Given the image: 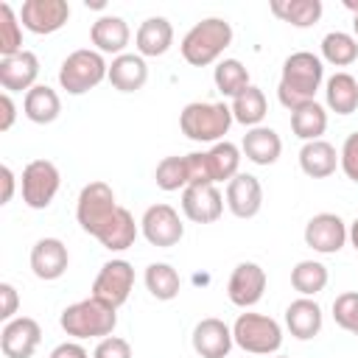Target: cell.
Here are the masks:
<instances>
[{"label": "cell", "mask_w": 358, "mask_h": 358, "mask_svg": "<svg viewBox=\"0 0 358 358\" xmlns=\"http://www.w3.org/2000/svg\"><path fill=\"white\" fill-rule=\"evenodd\" d=\"M20 187H22L25 207L45 210V207H50V201L56 199V193L62 187V173L50 159H31L22 168Z\"/></svg>", "instance_id": "cell-8"}, {"label": "cell", "mask_w": 358, "mask_h": 358, "mask_svg": "<svg viewBox=\"0 0 358 358\" xmlns=\"http://www.w3.org/2000/svg\"><path fill=\"white\" fill-rule=\"evenodd\" d=\"M338 168L344 171V176L350 182L358 185V131L347 134V140H344V145L338 151Z\"/></svg>", "instance_id": "cell-40"}, {"label": "cell", "mask_w": 358, "mask_h": 358, "mask_svg": "<svg viewBox=\"0 0 358 358\" xmlns=\"http://www.w3.org/2000/svg\"><path fill=\"white\" fill-rule=\"evenodd\" d=\"M352 36H355V39H358V14H355V17H352Z\"/></svg>", "instance_id": "cell-48"}, {"label": "cell", "mask_w": 358, "mask_h": 358, "mask_svg": "<svg viewBox=\"0 0 358 358\" xmlns=\"http://www.w3.org/2000/svg\"><path fill=\"white\" fill-rule=\"evenodd\" d=\"M324 103L336 115H352L358 109V78L338 70L324 81Z\"/></svg>", "instance_id": "cell-27"}, {"label": "cell", "mask_w": 358, "mask_h": 358, "mask_svg": "<svg viewBox=\"0 0 358 358\" xmlns=\"http://www.w3.org/2000/svg\"><path fill=\"white\" fill-rule=\"evenodd\" d=\"M0 179H3V199H0V204H8V201L14 199L17 176H14V171H11L8 165H3V168H0Z\"/></svg>", "instance_id": "cell-45"}, {"label": "cell", "mask_w": 358, "mask_h": 358, "mask_svg": "<svg viewBox=\"0 0 358 358\" xmlns=\"http://www.w3.org/2000/svg\"><path fill=\"white\" fill-rule=\"evenodd\" d=\"M299 168L310 179H327L338 168V151L327 140H310L299 148Z\"/></svg>", "instance_id": "cell-25"}, {"label": "cell", "mask_w": 358, "mask_h": 358, "mask_svg": "<svg viewBox=\"0 0 358 358\" xmlns=\"http://www.w3.org/2000/svg\"><path fill=\"white\" fill-rule=\"evenodd\" d=\"M204 154H207V168H210L213 185L229 182L232 176L241 173V171H238V168H241V148H238L235 143L221 140V143L210 145V151H204Z\"/></svg>", "instance_id": "cell-33"}, {"label": "cell", "mask_w": 358, "mask_h": 358, "mask_svg": "<svg viewBox=\"0 0 358 358\" xmlns=\"http://www.w3.org/2000/svg\"><path fill=\"white\" fill-rule=\"evenodd\" d=\"M291 131H294L302 143L322 140V134L327 131V109H324L319 101H310V103L294 109V112H291Z\"/></svg>", "instance_id": "cell-32"}, {"label": "cell", "mask_w": 358, "mask_h": 358, "mask_svg": "<svg viewBox=\"0 0 358 358\" xmlns=\"http://www.w3.org/2000/svg\"><path fill=\"white\" fill-rule=\"evenodd\" d=\"M109 76V62L95 48H81L59 64V87L67 95H84Z\"/></svg>", "instance_id": "cell-5"}, {"label": "cell", "mask_w": 358, "mask_h": 358, "mask_svg": "<svg viewBox=\"0 0 358 358\" xmlns=\"http://www.w3.org/2000/svg\"><path fill=\"white\" fill-rule=\"evenodd\" d=\"M70 20V3L67 0H25L20 6V22L25 31L36 36L56 34Z\"/></svg>", "instance_id": "cell-11"}, {"label": "cell", "mask_w": 358, "mask_h": 358, "mask_svg": "<svg viewBox=\"0 0 358 358\" xmlns=\"http://www.w3.org/2000/svg\"><path fill=\"white\" fill-rule=\"evenodd\" d=\"M17 308H20V294H17V288H14L11 282H0V319H3V324L14 319Z\"/></svg>", "instance_id": "cell-42"}, {"label": "cell", "mask_w": 358, "mask_h": 358, "mask_svg": "<svg viewBox=\"0 0 358 358\" xmlns=\"http://www.w3.org/2000/svg\"><path fill=\"white\" fill-rule=\"evenodd\" d=\"M31 271L36 280H59L70 266V252L62 238H39L31 246Z\"/></svg>", "instance_id": "cell-18"}, {"label": "cell", "mask_w": 358, "mask_h": 358, "mask_svg": "<svg viewBox=\"0 0 358 358\" xmlns=\"http://www.w3.org/2000/svg\"><path fill=\"white\" fill-rule=\"evenodd\" d=\"M129 39H131V28L117 14H103L90 25V42L95 45L98 53H112V59L126 53Z\"/></svg>", "instance_id": "cell-21"}, {"label": "cell", "mask_w": 358, "mask_h": 358, "mask_svg": "<svg viewBox=\"0 0 358 358\" xmlns=\"http://www.w3.org/2000/svg\"><path fill=\"white\" fill-rule=\"evenodd\" d=\"M224 196L215 185H187L182 190V213L193 224H213L224 215Z\"/></svg>", "instance_id": "cell-15"}, {"label": "cell", "mask_w": 358, "mask_h": 358, "mask_svg": "<svg viewBox=\"0 0 358 358\" xmlns=\"http://www.w3.org/2000/svg\"><path fill=\"white\" fill-rule=\"evenodd\" d=\"M39 59L34 50H20L14 56L0 59V87L3 92H28L36 87Z\"/></svg>", "instance_id": "cell-19"}, {"label": "cell", "mask_w": 358, "mask_h": 358, "mask_svg": "<svg viewBox=\"0 0 358 358\" xmlns=\"http://www.w3.org/2000/svg\"><path fill=\"white\" fill-rule=\"evenodd\" d=\"M241 154L255 165H274L282 154V140L271 126H255L246 129L241 140Z\"/></svg>", "instance_id": "cell-24"}, {"label": "cell", "mask_w": 358, "mask_h": 358, "mask_svg": "<svg viewBox=\"0 0 358 358\" xmlns=\"http://www.w3.org/2000/svg\"><path fill=\"white\" fill-rule=\"evenodd\" d=\"M213 81H215V90L224 98H238L246 87H252L249 70L243 67L241 59H221L215 64V70H213Z\"/></svg>", "instance_id": "cell-35"}, {"label": "cell", "mask_w": 358, "mask_h": 358, "mask_svg": "<svg viewBox=\"0 0 358 358\" xmlns=\"http://www.w3.org/2000/svg\"><path fill=\"white\" fill-rule=\"evenodd\" d=\"M154 182L165 193L185 190L187 187V162H185V157H165V159H159V165L154 171Z\"/></svg>", "instance_id": "cell-38"}, {"label": "cell", "mask_w": 358, "mask_h": 358, "mask_svg": "<svg viewBox=\"0 0 358 358\" xmlns=\"http://www.w3.org/2000/svg\"><path fill=\"white\" fill-rule=\"evenodd\" d=\"M92 358H131V344L120 336H106L98 341Z\"/></svg>", "instance_id": "cell-41"}, {"label": "cell", "mask_w": 358, "mask_h": 358, "mask_svg": "<svg viewBox=\"0 0 358 358\" xmlns=\"http://www.w3.org/2000/svg\"><path fill=\"white\" fill-rule=\"evenodd\" d=\"M347 241H350V243H352V249L358 252V218L350 224V229H347Z\"/></svg>", "instance_id": "cell-46"}, {"label": "cell", "mask_w": 358, "mask_h": 358, "mask_svg": "<svg viewBox=\"0 0 358 358\" xmlns=\"http://www.w3.org/2000/svg\"><path fill=\"white\" fill-rule=\"evenodd\" d=\"M42 341V327L31 316H14L0 330V350L6 358H31Z\"/></svg>", "instance_id": "cell-14"}, {"label": "cell", "mask_w": 358, "mask_h": 358, "mask_svg": "<svg viewBox=\"0 0 358 358\" xmlns=\"http://www.w3.org/2000/svg\"><path fill=\"white\" fill-rule=\"evenodd\" d=\"M59 324L76 341H81V338L101 341V338L112 336V330L117 327V308H112L95 296H87V299L67 305L59 316Z\"/></svg>", "instance_id": "cell-3"}, {"label": "cell", "mask_w": 358, "mask_h": 358, "mask_svg": "<svg viewBox=\"0 0 358 358\" xmlns=\"http://www.w3.org/2000/svg\"><path fill=\"white\" fill-rule=\"evenodd\" d=\"M190 341H193L196 355H201V358H227L235 344L232 327L218 316H207V319L196 322Z\"/></svg>", "instance_id": "cell-16"}, {"label": "cell", "mask_w": 358, "mask_h": 358, "mask_svg": "<svg viewBox=\"0 0 358 358\" xmlns=\"http://www.w3.org/2000/svg\"><path fill=\"white\" fill-rule=\"evenodd\" d=\"M347 224L338 213H316L308 224H305V246H310L319 255H336L344 249L347 243Z\"/></svg>", "instance_id": "cell-12"}, {"label": "cell", "mask_w": 358, "mask_h": 358, "mask_svg": "<svg viewBox=\"0 0 358 358\" xmlns=\"http://www.w3.org/2000/svg\"><path fill=\"white\" fill-rule=\"evenodd\" d=\"M333 322L352 336L358 333V291H344L333 299Z\"/></svg>", "instance_id": "cell-39"}, {"label": "cell", "mask_w": 358, "mask_h": 358, "mask_svg": "<svg viewBox=\"0 0 358 358\" xmlns=\"http://www.w3.org/2000/svg\"><path fill=\"white\" fill-rule=\"evenodd\" d=\"M330 271L322 260H299L291 268V285L294 291H299V296H316L319 291L327 288Z\"/></svg>", "instance_id": "cell-36"}, {"label": "cell", "mask_w": 358, "mask_h": 358, "mask_svg": "<svg viewBox=\"0 0 358 358\" xmlns=\"http://www.w3.org/2000/svg\"><path fill=\"white\" fill-rule=\"evenodd\" d=\"M173 45V25L168 17H148L140 22L134 34V48L143 59H157L165 56Z\"/></svg>", "instance_id": "cell-22"}, {"label": "cell", "mask_w": 358, "mask_h": 358, "mask_svg": "<svg viewBox=\"0 0 358 358\" xmlns=\"http://www.w3.org/2000/svg\"><path fill=\"white\" fill-rule=\"evenodd\" d=\"M143 282H145L148 294L159 302H171L182 291V277L171 263H148L145 274H143Z\"/></svg>", "instance_id": "cell-30"}, {"label": "cell", "mask_w": 358, "mask_h": 358, "mask_svg": "<svg viewBox=\"0 0 358 358\" xmlns=\"http://www.w3.org/2000/svg\"><path fill=\"white\" fill-rule=\"evenodd\" d=\"M0 131H8L14 126V117H17V106L11 101V92H3L0 95Z\"/></svg>", "instance_id": "cell-43"}, {"label": "cell", "mask_w": 358, "mask_h": 358, "mask_svg": "<svg viewBox=\"0 0 358 358\" xmlns=\"http://www.w3.org/2000/svg\"><path fill=\"white\" fill-rule=\"evenodd\" d=\"M355 336H358V333H355Z\"/></svg>", "instance_id": "cell-50"}, {"label": "cell", "mask_w": 358, "mask_h": 358, "mask_svg": "<svg viewBox=\"0 0 358 358\" xmlns=\"http://www.w3.org/2000/svg\"><path fill=\"white\" fill-rule=\"evenodd\" d=\"M140 232L151 246L171 249L185 238V224L171 204L159 201V204L145 207V213L140 218Z\"/></svg>", "instance_id": "cell-10"}, {"label": "cell", "mask_w": 358, "mask_h": 358, "mask_svg": "<svg viewBox=\"0 0 358 358\" xmlns=\"http://www.w3.org/2000/svg\"><path fill=\"white\" fill-rule=\"evenodd\" d=\"M227 210L235 218H255L263 207V185L257 176L252 173H238L227 182V193H224Z\"/></svg>", "instance_id": "cell-17"}, {"label": "cell", "mask_w": 358, "mask_h": 358, "mask_svg": "<svg viewBox=\"0 0 358 358\" xmlns=\"http://www.w3.org/2000/svg\"><path fill=\"white\" fill-rule=\"evenodd\" d=\"M232 338L243 352L252 355H271L282 347V327L277 319L266 313H241L232 324Z\"/></svg>", "instance_id": "cell-6"}, {"label": "cell", "mask_w": 358, "mask_h": 358, "mask_svg": "<svg viewBox=\"0 0 358 358\" xmlns=\"http://www.w3.org/2000/svg\"><path fill=\"white\" fill-rule=\"evenodd\" d=\"M232 45V25L224 17H204L196 22L179 42L182 59L193 67H207L221 59V53Z\"/></svg>", "instance_id": "cell-2"}, {"label": "cell", "mask_w": 358, "mask_h": 358, "mask_svg": "<svg viewBox=\"0 0 358 358\" xmlns=\"http://www.w3.org/2000/svg\"><path fill=\"white\" fill-rule=\"evenodd\" d=\"M232 117L235 123L246 126V129H255V126H263V117L268 115V101L263 95L260 87H246L238 98H232Z\"/></svg>", "instance_id": "cell-31"}, {"label": "cell", "mask_w": 358, "mask_h": 358, "mask_svg": "<svg viewBox=\"0 0 358 358\" xmlns=\"http://www.w3.org/2000/svg\"><path fill=\"white\" fill-rule=\"evenodd\" d=\"M266 282H268L266 268L257 266V263H252V260H243V263H238V266L232 268V274H229L227 296H229V302H232L235 308H243V310H246V308H252V305H257V302L263 299Z\"/></svg>", "instance_id": "cell-13"}, {"label": "cell", "mask_w": 358, "mask_h": 358, "mask_svg": "<svg viewBox=\"0 0 358 358\" xmlns=\"http://www.w3.org/2000/svg\"><path fill=\"white\" fill-rule=\"evenodd\" d=\"M131 288H134V266L123 257H115V260H106L101 266V271L95 274L90 296H95L112 308H120L129 299Z\"/></svg>", "instance_id": "cell-9"}, {"label": "cell", "mask_w": 358, "mask_h": 358, "mask_svg": "<svg viewBox=\"0 0 358 358\" xmlns=\"http://www.w3.org/2000/svg\"><path fill=\"white\" fill-rule=\"evenodd\" d=\"M322 84H324L322 56H316L310 50H296L282 62L277 98L288 112H294V109L316 101V92L322 90Z\"/></svg>", "instance_id": "cell-1"}, {"label": "cell", "mask_w": 358, "mask_h": 358, "mask_svg": "<svg viewBox=\"0 0 358 358\" xmlns=\"http://www.w3.org/2000/svg\"><path fill=\"white\" fill-rule=\"evenodd\" d=\"M22 115L31 123H36V126L53 123L62 115V98H59V92L53 87H48V84H36L22 98Z\"/></svg>", "instance_id": "cell-26"}, {"label": "cell", "mask_w": 358, "mask_h": 358, "mask_svg": "<svg viewBox=\"0 0 358 358\" xmlns=\"http://www.w3.org/2000/svg\"><path fill=\"white\" fill-rule=\"evenodd\" d=\"M322 324H324V313L313 296H299L285 308V327L299 341L316 338L322 333Z\"/></svg>", "instance_id": "cell-20"}, {"label": "cell", "mask_w": 358, "mask_h": 358, "mask_svg": "<svg viewBox=\"0 0 358 358\" xmlns=\"http://www.w3.org/2000/svg\"><path fill=\"white\" fill-rule=\"evenodd\" d=\"M106 81L117 92H137L148 81V64L140 53H120L109 62V76Z\"/></svg>", "instance_id": "cell-23"}, {"label": "cell", "mask_w": 358, "mask_h": 358, "mask_svg": "<svg viewBox=\"0 0 358 358\" xmlns=\"http://www.w3.org/2000/svg\"><path fill=\"white\" fill-rule=\"evenodd\" d=\"M322 62L333 67H350L358 62V39L347 31H330L322 36Z\"/></svg>", "instance_id": "cell-34"}, {"label": "cell", "mask_w": 358, "mask_h": 358, "mask_svg": "<svg viewBox=\"0 0 358 358\" xmlns=\"http://www.w3.org/2000/svg\"><path fill=\"white\" fill-rule=\"evenodd\" d=\"M274 358H285V355H274Z\"/></svg>", "instance_id": "cell-49"}, {"label": "cell", "mask_w": 358, "mask_h": 358, "mask_svg": "<svg viewBox=\"0 0 358 358\" xmlns=\"http://www.w3.org/2000/svg\"><path fill=\"white\" fill-rule=\"evenodd\" d=\"M344 8H350L352 17H355V14H358V0H344Z\"/></svg>", "instance_id": "cell-47"}, {"label": "cell", "mask_w": 358, "mask_h": 358, "mask_svg": "<svg viewBox=\"0 0 358 358\" xmlns=\"http://www.w3.org/2000/svg\"><path fill=\"white\" fill-rule=\"evenodd\" d=\"M117 199H115V190L106 185V182H101V179H95V182H90V185H84L81 187V193H78V201H76V221H78V227L87 232V235H92V238H98L101 235V229L112 221V215L117 213Z\"/></svg>", "instance_id": "cell-7"}, {"label": "cell", "mask_w": 358, "mask_h": 358, "mask_svg": "<svg viewBox=\"0 0 358 358\" xmlns=\"http://www.w3.org/2000/svg\"><path fill=\"white\" fill-rule=\"evenodd\" d=\"M235 123L232 109L224 101H193L179 112V129L193 143H221Z\"/></svg>", "instance_id": "cell-4"}, {"label": "cell", "mask_w": 358, "mask_h": 358, "mask_svg": "<svg viewBox=\"0 0 358 358\" xmlns=\"http://www.w3.org/2000/svg\"><path fill=\"white\" fill-rule=\"evenodd\" d=\"M268 11L294 28H310L322 20L324 6L322 0H271Z\"/></svg>", "instance_id": "cell-29"}, {"label": "cell", "mask_w": 358, "mask_h": 358, "mask_svg": "<svg viewBox=\"0 0 358 358\" xmlns=\"http://www.w3.org/2000/svg\"><path fill=\"white\" fill-rule=\"evenodd\" d=\"M137 232H140V227L134 224V215H131L126 207H117V213H115L112 221L101 229V235H98L95 241H98L103 249H109V252H126V249L134 246Z\"/></svg>", "instance_id": "cell-28"}, {"label": "cell", "mask_w": 358, "mask_h": 358, "mask_svg": "<svg viewBox=\"0 0 358 358\" xmlns=\"http://www.w3.org/2000/svg\"><path fill=\"white\" fill-rule=\"evenodd\" d=\"M25 50L22 48V22L20 11L11 8V3H0V59L14 56Z\"/></svg>", "instance_id": "cell-37"}, {"label": "cell", "mask_w": 358, "mask_h": 358, "mask_svg": "<svg viewBox=\"0 0 358 358\" xmlns=\"http://www.w3.org/2000/svg\"><path fill=\"white\" fill-rule=\"evenodd\" d=\"M50 358H90V352L78 341H62L59 347H53Z\"/></svg>", "instance_id": "cell-44"}]
</instances>
